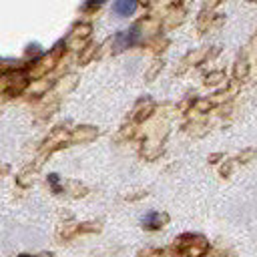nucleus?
<instances>
[{
    "instance_id": "nucleus-1",
    "label": "nucleus",
    "mask_w": 257,
    "mask_h": 257,
    "mask_svg": "<svg viewBox=\"0 0 257 257\" xmlns=\"http://www.w3.org/2000/svg\"><path fill=\"white\" fill-rule=\"evenodd\" d=\"M177 245H179V251L181 253H191V255H197L201 251H205L207 243L203 237L199 235H185V237H179L177 239Z\"/></svg>"
},
{
    "instance_id": "nucleus-2",
    "label": "nucleus",
    "mask_w": 257,
    "mask_h": 257,
    "mask_svg": "<svg viewBox=\"0 0 257 257\" xmlns=\"http://www.w3.org/2000/svg\"><path fill=\"white\" fill-rule=\"evenodd\" d=\"M112 10L118 14V16H133L135 10H137V0H116Z\"/></svg>"
},
{
    "instance_id": "nucleus-3",
    "label": "nucleus",
    "mask_w": 257,
    "mask_h": 257,
    "mask_svg": "<svg viewBox=\"0 0 257 257\" xmlns=\"http://www.w3.org/2000/svg\"><path fill=\"white\" fill-rule=\"evenodd\" d=\"M96 137V128H92V126H78V128H74V133H70V141H88V139H94Z\"/></svg>"
},
{
    "instance_id": "nucleus-4",
    "label": "nucleus",
    "mask_w": 257,
    "mask_h": 257,
    "mask_svg": "<svg viewBox=\"0 0 257 257\" xmlns=\"http://www.w3.org/2000/svg\"><path fill=\"white\" fill-rule=\"evenodd\" d=\"M151 112H153V102H151L149 98H145V100H141V102L137 104V108H135V118H137V120H143V118H147Z\"/></svg>"
},
{
    "instance_id": "nucleus-5",
    "label": "nucleus",
    "mask_w": 257,
    "mask_h": 257,
    "mask_svg": "<svg viewBox=\"0 0 257 257\" xmlns=\"http://www.w3.org/2000/svg\"><path fill=\"white\" fill-rule=\"evenodd\" d=\"M88 34H90V26H88V24H76L74 30H72V36H82V38H86Z\"/></svg>"
},
{
    "instance_id": "nucleus-6",
    "label": "nucleus",
    "mask_w": 257,
    "mask_h": 257,
    "mask_svg": "<svg viewBox=\"0 0 257 257\" xmlns=\"http://www.w3.org/2000/svg\"><path fill=\"white\" fill-rule=\"evenodd\" d=\"M223 78V74L221 72H213V74H209L207 76V84H215V82H219Z\"/></svg>"
},
{
    "instance_id": "nucleus-7",
    "label": "nucleus",
    "mask_w": 257,
    "mask_h": 257,
    "mask_svg": "<svg viewBox=\"0 0 257 257\" xmlns=\"http://www.w3.org/2000/svg\"><path fill=\"white\" fill-rule=\"evenodd\" d=\"M92 2H94V4H102L104 0H92Z\"/></svg>"
},
{
    "instance_id": "nucleus-8",
    "label": "nucleus",
    "mask_w": 257,
    "mask_h": 257,
    "mask_svg": "<svg viewBox=\"0 0 257 257\" xmlns=\"http://www.w3.org/2000/svg\"><path fill=\"white\" fill-rule=\"evenodd\" d=\"M253 2H257V0H253Z\"/></svg>"
}]
</instances>
